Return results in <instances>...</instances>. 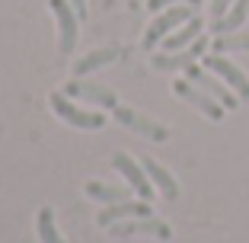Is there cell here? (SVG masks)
<instances>
[{
  "instance_id": "6da1fadb",
  "label": "cell",
  "mask_w": 249,
  "mask_h": 243,
  "mask_svg": "<svg viewBox=\"0 0 249 243\" xmlns=\"http://www.w3.org/2000/svg\"><path fill=\"white\" fill-rule=\"evenodd\" d=\"M195 16V10L189 7V3H182V7H169V10H163L160 16H157L150 26H147V32H144V48H154L157 42H163L166 36H173V32L179 29V26H185V22Z\"/></svg>"
},
{
  "instance_id": "7a4b0ae2",
  "label": "cell",
  "mask_w": 249,
  "mask_h": 243,
  "mask_svg": "<svg viewBox=\"0 0 249 243\" xmlns=\"http://www.w3.org/2000/svg\"><path fill=\"white\" fill-rule=\"evenodd\" d=\"M48 103H52L54 115L64 118L67 125H73V128H87V131H96V128H103V125H106V115H103V112H87V109H80V106H73L64 93H52V99H48Z\"/></svg>"
},
{
  "instance_id": "3957f363",
  "label": "cell",
  "mask_w": 249,
  "mask_h": 243,
  "mask_svg": "<svg viewBox=\"0 0 249 243\" xmlns=\"http://www.w3.org/2000/svg\"><path fill=\"white\" fill-rule=\"evenodd\" d=\"M185 80L189 83H195L198 90H205L208 96H214L224 109H236V103H240V96L233 93V90H227V83L224 80H217V74H211L208 67H198V64H192L189 71H185Z\"/></svg>"
},
{
  "instance_id": "277c9868",
  "label": "cell",
  "mask_w": 249,
  "mask_h": 243,
  "mask_svg": "<svg viewBox=\"0 0 249 243\" xmlns=\"http://www.w3.org/2000/svg\"><path fill=\"white\" fill-rule=\"evenodd\" d=\"M48 7H52L54 19H58V52L61 55L73 52V45H77V26H80L77 10L71 7V0H48Z\"/></svg>"
},
{
  "instance_id": "5b68a950",
  "label": "cell",
  "mask_w": 249,
  "mask_h": 243,
  "mask_svg": "<svg viewBox=\"0 0 249 243\" xmlns=\"http://www.w3.org/2000/svg\"><path fill=\"white\" fill-rule=\"evenodd\" d=\"M112 167L128 179V186L134 189V195H138L141 202L154 199V183H150V176H147V169L141 167V163H134L128 154H112Z\"/></svg>"
},
{
  "instance_id": "8992f818",
  "label": "cell",
  "mask_w": 249,
  "mask_h": 243,
  "mask_svg": "<svg viewBox=\"0 0 249 243\" xmlns=\"http://www.w3.org/2000/svg\"><path fill=\"white\" fill-rule=\"evenodd\" d=\"M205 48H208V38L198 36L189 48H182V52H160V55H154L150 61H154L157 71H189V67L195 64V58L205 55Z\"/></svg>"
},
{
  "instance_id": "52a82bcc",
  "label": "cell",
  "mask_w": 249,
  "mask_h": 243,
  "mask_svg": "<svg viewBox=\"0 0 249 243\" xmlns=\"http://www.w3.org/2000/svg\"><path fill=\"white\" fill-rule=\"evenodd\" d=\"M205 67L211 71V74H217L220 80H224L236 96H240V99H249V77L243 74L233 61H227L224 55H208V58H205Z\"/></svg>"
},
{
  "instance_id": "ba28073f",
  "label": "cell",
  "mask_w": 249,
  "mask_h": 243,
  "mask_svg": "<svg viewBox=\"0 0 249 243\" xmlns=\"http://www.w3.org/2000/svg\"><path fill=\"white\" fill-rule=\"evenodd\" d=\"M112 115H115L118 125L131 128V131L144 134V138H150V141H166V138H169V131L160 125V122H150L147 115H141V112L128 109V106H115V109H112Z\"/></svg>"
},
{
  "instance_id": "9c48e42d",
  "label": "cell",
  "mask_w": 249,
  "mask_h": 243,
  "mask_svg": "<svg viewBox=\"0 0 249 243\" xmlns=\"http://www.w3.org/2000/svg\"><path fill=\"white\" fill-rule=\"evenodd\" d=\"M173 90H176V96L179 99H185V103H192L198 112H205L211 122H220L224 118V106L214 99V96H208L205 90H198L195 83H189V80H176L173 83Z\"/></svg>"
},
{
  "instance_id": "30bf717a",
  "label": "cell",
  "mask_w": 249,
  "mask_h": 243,
  "mask_svg": "<svg viewBox=\"0 0 249 243\" xmlns=\"http://www.w3.org/2000/svg\"><path fill=\"white\" fill-rule=\"evenodd\" d=\"M112 234L115 237H134V234H147V237H157V240H169L173 237V230H169L166 221H160V218H131V221H118L112 224Z\"/></svg>"
},
{
  "instance_id": "8fae6325",
  "label": "cell",
  "mask_w": 249,
  "mask_h": 243,
  "mask_svg": "<svg viewBox=\"0 0 249 243\" xmlns=\"http://www.w3.org/2000/svg\"><path fill=\"white\" fill-rule=\"evenodd\" d=\"M131 218H150V202H115V205H106L103 211L96 214V224L99 227H112L118 221H131Z\"/></svg>"
},
{
  "instance_id": "7c38bea8",
  "label": "cell",
  "mask_w": 249,
  "mask_h": 243,
  "mask_svg": "<svg viewBox=\"0 0 249 243\" xmlns=\"http://www.w3.org/2000/svg\"><path fill=\"white\" fill-rule=\"evenodd\" d=\"M64 96H77L83 103H93V106H103V109H115L118 99L109 87H99V83H89V80H71L64 87Z\"/></svg>"
},
{
  "instance_id": "4fadbf2b",
  "label": "cell",
  "mask_w": 249,
  "mask_h": 243,
  "mask_svg": "<svg viewBox=\"0 0 249 243\" xmlns=\"http://www.w3.org/2000/svg\"><path fill=\"white\" fill-rule=\"evenodd\" d=\"M141 167L147 169L150 183H154L157 189L163 192V199H169V202H173V199L179 195V183L173 179V173H169L166 167H160V163H157V160H150V157H144V160H141Z\"/></svg>"
},
{
  "instance_id": "5bb4252c",
  "label": "cell",
  "mask_w": 249,
  "mask_h": 243,
  "mask_svg": "<svg viewBox=\"0 0 249 243\" xmlns=\"http://www.w3.org/2000/svg\"><path fill=\"white\" fill-rule=\"evenodd\" d=\"M201 26H205V22L198 19V16H192L185 26H179L173 36L163 38V52H182V48H189V45L195 42L198 36H201Z\"/></svg>"
},
{
  "instance_id": "9a60e30c",
  "label": "cell",
  "mask_w": 249,
  "mask_h": 243,
  "mask_svg": "<svg viewBox=\"0 0 249 243\" xmlns=\"http://www.w3.org/2000/svg\"><path fill=\"white\" fill-rule=\"evenodd\" d=\"M118 48L115 45H109V48H96V52H89V55H83L77 64H73V77H87V74H93V71H99V67H106L109 61H115L118 58Z\"/></svg>"
},
{
  "instance_id": "2e32d148",
  "label": "cell",
  "mask_w": 249,
  "mask_h": 243,
  "mask_svg": "<svg viewBox=\"0 0 249 243\" xmlns=\"http://www.w3.org/2000/svg\"><path fill=\"white\" fill-rule=\"evenodd\" d=\"M246 16H249V0H236L220 19H214L211 32H214V36H230V32H236L243 22H246Z\"/></svg>"
},
{
  "instance_id": "e0dca14e",
  "label": "cell",
  "mask_w": 249,
  "mask_h": 243,
  "mask_svg": "<svg viewBox=\"0 0 249 243\" xmlns=\"http://www.w3.org/2000/svg\"><path fill=\"white\" fill-rule=\"evenodd\" d=\"M87 195L103 205H115V202H128L131 189H118V186H106V183H87Z\"/></svg>"
},
{
  "instance_id": "ac0fdd59",
  "label": "cell",
  "mask_w": 249,
  "mask_h": 243,
  "mask_svg": "<svg viewBox=\"0 0 249 243\" xmlns=\"http://www.w3.org/2000/svg\"><path fill=\"white\" fill-rule=\"evenodd\" d=\"M38 240L42 243H67L64 237L58 234V224H54V211L52 208H42V211H38Z\"/></svg>"
},
{
  "instance_id": "d6986e66",
  "label": "cell",
  "mask_w": 249,
  "mask_h": 243,
  "mask_svg": "<svg viewBox=\"0 0 249 243\" xmlns=\"http://www.w3.org/2000/svg\"><path fill=\"white\" fill-rule=\"evenodd\" d=\"M214 52H249V32H230L214 38Z\"/></svg>"
},
{
  "instance_id": "ffe728a7",
  "label": "cell",
  "mask_w": 249,
  "mask_h": 243,
  "mask_svg": "<svg viewBox=\"0 0 249 243\" xmlns=\"http://www.w3.org/2000/svg\"><path fill=\"white\" fill-rule=\"evenodd\" d=\"M182 3H189V7H198L201 0H147V10H169V7H182Z\"/></svg>"
},
{
  "instance_id": "44dd1931",
  "label": "cell",
  "mask_w": 249,
  "mask_h": 243,
  "mask_svg": "<svg viewBox=\"0 0 249 243\" xmlns=\"http://www.w3.org/2000/svg\"><path fill=\"white\" fill-rule=\"evenodd\" d=\"M233 3H236V0H211V13H214V19H220V16L227 13Z\"/></svg>"
},
{
  "instance_id": "7402d4cb",
  "label": "cell",
  "mask_w": 249,
  "mask_h": 243,
  "mask_svg": "<svg viewBox=\"0 0 249 243\" xmlns=\"http://www.w3.org/2000/svg\"><path fill=\"white\" fill-rule=\"evenodd\" d=\"M71 7L77 10V16H87V0H71Z\"/></svg>"
}]
</instances>
